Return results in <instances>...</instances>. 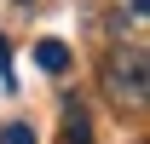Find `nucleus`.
Listing matches in <instances>:
<instances>
[{"label": "nucleus", "instance_id": "obj_3", "mask_svg": "<svg viewBox=\"0 0 150 144\" xmlns=\"http://www.w3.org/2000/svg\"><path fill=\"white\" fill-rule=\"evenodd\" d=\"M64 144H93V121H87V109H81V104L64 109Z\"/></svg>", "mask_w": 150, "mask_h": 144}, {"label": "nucleus", "instance_id": "obj_4", "mask_svg": "<svg viewBox=\"0 0 150 144\" xmlns=\"http://www.w3.org/2000/svg\"><path fill=\"white\" fill-rule=\"evenodd\" d=\"M0 144H35V127L29 121H6L0 127Z\"/></svg>", "mask_w": 150, "mask_h": 144}, {"label": "nucleus", "instance_id": "obj_1", "mask_svg": "<svg viewBox=\"0 0 150 144\" xmlns=\"http://www.w3.org/2000/svg\"><path fill=\"white\" fill-rule=\"evenodd\" d=\"M98 87L110 92L121 109H144V98H150V58H144V46H110L104 52V64H98Z\"/></svg>", "mask_w": 150, "mask_h": 144}, {"label": "nucleus", "instance_id": "obj_5", "mask_svg": "<svg viewBox=\"0 0 150 144\" xmlns=\"http://www.w3.org/2000/svg\"><path fill=\"white\" fill-rule=\"evenodd\" d=\"M133 12H139V18H144V12H150V0H133Z\"/></svg>", "mask_w": 150, "mask_h": 144}, {"label": "nucleus", "instance_id": "obj_2", "mask_svg": "<svg viewBox=\"0 0 150 144\" xmlns=\"http://www.w3.org/2000/svg\"><path fill=\"white\" fill-rule=\"evenodd\" d=\"M35 64L46 75H64L69 69V46H64V40H35Z\"/></svg>", "mask_w": 150, "mask_h": 144}]
</instances>
